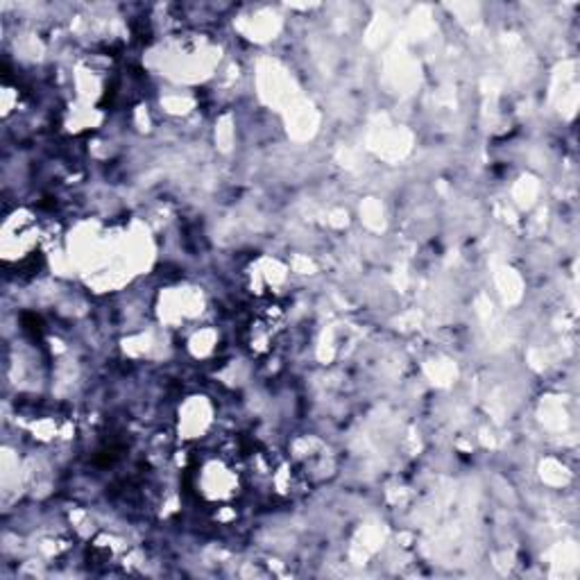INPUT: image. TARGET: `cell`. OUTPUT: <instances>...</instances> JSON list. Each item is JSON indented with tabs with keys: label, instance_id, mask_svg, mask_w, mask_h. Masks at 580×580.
Listing matches in <instances>:
<instances>
[{
	"label": "cell",
	"instance_id": "1",
	"mask_svg": "<svg viewBox=\"0 0 580 580\" xmlns=\"http://www.w3.org/2000/svg\"><path fill=\"white\" fill-rule=\"evenodd\" d=\"M239 474L225 461H206L196 471V490L206 501H229L239 492Z\"/></svg>",
	"mask_w": 580,
	"mask_h": 580
}]
</instances>
